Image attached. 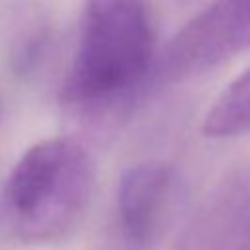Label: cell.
Wrapping results in <instances>:
<instances>
[{
    "mask_svg": "<svg viewBox=\"0 0 250 250\" xmlns=\"http://www.w3.org/2000/svg\"><path fill=\"white\" fill-rule=\"evenodd\" d=\"M182 2H186V4H188V2H197V0H182Z\"/></svg>",
    "mask_w": 250,
    "mask_h": 250,
    "instance_id": "7",
    "label": "cell"
},
{
    "mask_svg": "<svg viewBox=\"0 0 250 250\" xmlns=\"http://www.w3.org/2000/svg\"><path fill=\"white\" fill-rule=\"evenodd\" d=\"M184 197L180 172L162 160L127 168L117 186V225L129 250L152 248L172 225Z\"/></svg>",
    "mask_w": 250,
    "mask_h": 250,
    "instance_id": "4",
    "label": "cell"
},
{
    "mask_svg": "<svg viewBox=\"0 0 250 250\" xmlns=\"http://www.w3.org/2000/svg\"><path fill=\"white\" fill-rule=\"evenodd\" d=\"M201 129L211 139H232L250 133V66L217 96L203 117Z\"/></svg>",
    "mask_w": 250,
    "mask_h": 250,
    "instance_id": "6",
    "label": "cell"
},
{
    "mask_svg": "<svg viewBox=\"0 0 250 250\" xmlns=\"http://www.w3.org/2000/svg\"><path fill=\"white\" fill-rule=\"evenodd\" d=\"M176 250H250V162L232 166L213 186Z\"/></svg>",
    "mask_w": 250,
    "mask_h": 250,
    "instance_id": "5",
    "label": "cell"
},
{
    "mask_svg": "<svg viewBox=\"0 0 250 250\" xmlns=\"http://www.w3.org/2000/svg\"><path fill=\"white\" fill-rule=\"evenodd\" d=\"M250 51V0H211L156 57L150 86L174 84Z\"/></svg>",
    "mask_w": 250,
    "mask_h": 250,
    "instance_id": "3",
    "label": "cell"
},
{
    "mask_svg": "<svg viewBox=\"0 0 250 250\" xmlns=\"http://www.w3.org/2000/svg\"><path fill=\"white\" fill-rule=\"evenodd\" d=\"M94 193V164L68 137L29 146L6 178L4 197L14 229L29 242L68 236L84 219Z\"/></svg>",
    "mask_w": 250,
    "mask_h": 250,
    "instance_id": "2",
    "label": "cell"
},
{
    "mask_svg": "<svg viewBox=\"0 0 250 250\" xmlns=\"http://www.w3.org/2000/svg\"><path fill=\"white\" fill-rule=\"evenodd\" d=\"M154 62L148 0H84L62 104L94 125L113 123L150 86Z\"/></svg>",
    "mask_w": 250,
    "mask_h": 250,
    "instance_id": "1",
    "label": "cell"
}]
</instances>
